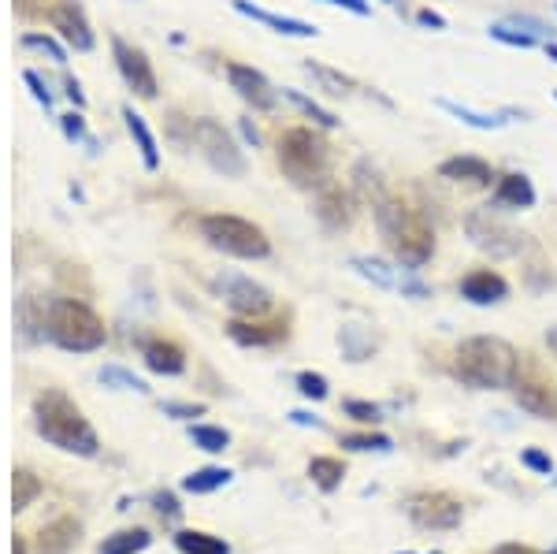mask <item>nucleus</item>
Wrapping results in <instances>:
<instances>
[{
  "instance_id": "obj_1",
  "label": "nucleus",
  "mask_w": 557,
  "mask_h": 554,
  "mask_svg": "<svg viewBox=\"0 0 557 554\" xmlns=\"http://www.w3.org/2000/svg\"><path fill=\"white\" fill-rule=\"evenodd\" d=\"M19 317H23L26 328H41L45 339H52V343L71 350V354L101 350L104 339H108L104 320L78 298H49V302L38 305V317H30L26 309H19Z\"/></svg>"
},
{
  "instance_id": "obj_2",
  "label": "nucleus",
  "mask_w": 557,
  "mask_h": 554,
  "mask_svg": "<svg viewBox=\"0 0 557 554\" xmlns=\"http://www.w3.org/2000/svg\"><path fill=\"white\" fill-rule=\"evenodd\" d=\"M376 227L387 242L390 257L405 268H424L435 257V231L424 220V212L413 209L402 198L376 201Z\"/></svg>"
},
{
  "instance_id": "obj_3",
  "label": "nucleus",
  "mask_w": 557,
  "mask_h": 554,
  "mask_svg": "<svg viewBox=\"0 0 557 554\" xmlns=\"http://www.w3.org/2000/svg\"><path fill=\"white\" fill-rule=\"evenodd\" d=\"M517 372V346L498 339V335H472L454 354V376L476 391H506V387H513Z\"/></svg>"
},
{
  "instance_id": "obj_4",
  "label": "nucleus",
  "mask_w": 557,
  "mask_h": 554,
  "mask_svg": "<svg viewBox=\"0 0 557 554\" xmlns=\"http://www.w3.org/2000/svg\"><path fill=\"white\" fill-rule=\"evenodd\" d=\"M34 428H38V436L45 443L67 450V454H78V458H93L101 450L97 432H93L90 421L82 417V409L64 391L38 395V402H34Z\"/></svg>"
},
{
  "instance_id": "obj_5",
  "label": "nucleus",
  "mask_w": 557,
  "mask_h": 554,
  "mask_svg": "<svg viewBox=\"0 0 557 554\" xmlns=\"http://www.w3.org/2000/svg\"><path fill=\"white\" fill-rule=\"evenodd\" d=\"M275 160H279V172L301 190H312V186L320 190L324 183H331L327 175H331L335 153H331V142L324 134L312 131V127H290V131L279 134Z\"/></svg>"
},
{
  "instance_id": "obj_6",
  "label": "nucleus",
  "mask_w": 557,
  "mask_h": 554,
  "mask_svg": "<svg viewBox=\"0 0 557 554\" xmlns=\"http://www.w3.org/2000/svg\"><path fill=\"white\" fill-rule=\"evenodd\" d=\"M201 238H205L212 250L242 257V261H264L272 253V242L260 231L253 220L246 216H231V212H208L201 216Z\"/></svg>"
},
{
  "instance_id": "obj_7",
  "label": "nucleus",
  "mask_w": 557,
  "mask_h": 554,
  "mask_svg": "<svg viewBox=\"0 0 557 554\" xmlns=\"http://www.w3.org/2000/svg\"><path fill=\"white\" fill-rule=\"evenodd\" d=\"M190 142L201 149V157H205L216 172L231 175V179H242V175H246V157H242V149H238V142L223 131L216 119H190Z\"/></svg>"
},
{
  "instance_id": "obj_8",
  "label": "nucleus",
  "mask_w": 557,
  "mask_h": 554,
  "mask_svg": "<svg viewBox=\"0 0 557 554\" xmlns=\"http://www.w3.org/2000/svg\"><path fill=\"white\" fill-rule=\"evenodd\" d=\"M353 272L368 283H376L383 291H394L402 294V298H431V287L424 279L416 276V268H405V264H390V261H379V257H353Z\"/></svg>"
},
{
  "instance_id": "obj_9",
  "label": "nucleus",
  "mask_w": 557,
  "mask_h": 554,
  "mask_svg": "<svg viewBox=\"0 0 557 554\" xmlns=\"http://www.w3.org/2000/svg\"><path fill=\"white\" fill-rule=\"evenodd\" d=\"M405 514L413 517L420 528H431V532H450V528L461 525L465 506H461V499L446 495V491H416V495L405 499Z\"/></svg>"
},
{
  "instance_id": "obj_10",
  "label": "nucleus",
  "mask_w": 557,
  "mask_h": 554,
  "mask_svg": "<svg viewBox=\"0 0 557 554\" xmlns=\"http://www.w3.org/2000/svg\"><path fill=\"white\" fill-rule=\"evenodd\" d=\"M212 287H216V294L227 302V309H234L238 317H264L275 302L272 291H268L264 283H257V279H249V276H238V272L216 276Z\"/></svg>"
},
{
  "instance_id": "obj_11",
  "label": "nucleus",
  "mask_w": 557,
  "mask_h": 554,
  "mask_svg": "<svg viewBox=\"0 0 557 554\" xmlns=\"http://www.w3.org/2000/svg\"><path fill=\"white\" fill-rule=\"evenodd\" d=\"M112 53H116V67L123 82H127L130 90L138 93V97H156V75H153V64H149V56L138 49V45H130L123 38H112Z\"/></svg>"
},
{
  "instance_id": "obj_12",
  "label": "nucleus",
  "mask_w": 557,
  "mask_h": 554,
  "mask_svg": "<svg viewBox=\"0 0 557 554\" xmlns=\"http://www.w3.org/2000/svg\"><path fill=\"white\" fill-rule=\"evenodd\" d=\"M465 231L480 250H491V253H498V257H509V253L524 250V235H517L513 227L494 224L487 212H472L465 220Z\"/></svg>"
},
{
  "instance_id": "obj_13",
  "label": "nucleus",
  "mask_w": 557,
  "mask_h": 554,
  "mask_svg": "<svg viewBox=\"0 0 557 554\" xmlns=\"http://www.w3.org/2000/svg\"><path fill=\"white\" fill-rule=\"evenodd\" d=\"M513 398H517V406L524 409V413H532V417H546V421H554L557 417V391L539 376V369L517 372V380H513Z\"/></svg>"
},
{
  "instance_id": "obj_14",
  "label": "nucleus",
  "mask_w": 557,
  "mask_h": 554,
  "mask_svg": "<svg viewBox=\"0 0 557 554\" xmlns=\"http://www.w3.org/2000/svg\"><path fill=\"white\" fill-rule=\"evenodd\" d=\"M49 27L67 41L75 45L78 53H90L93 49V30L86 12L78 8V0H52V12H49Z\"/></svg>"
},
{
  "instance_id": "obj_15",
  "label": "nucleus",
  "mask_w": 557,
  "mask_h": 554,
  "mask_svg": "<svg viewBox=\"0 0 557 554\" xmlns=\"http://www.w3.org/2000/svg\"><path fill=\"white\" fill-rule=\"evenodd\" d=\"M227 79H231V90H238V97L246 101V105H253L257 112H272L275 101H279V93H275V86L264 75H260L257 67L249 64H227Z\"/></svg>"
},
{
  "instance_id": "obj_16",
  "label": "nucleus",
  "mask_w": 557,
  "mask_h": 554,
  "mask_svg": "<svg viewBox=\"0 0 557 554\" xmlns=\"http://www.w3.org/2000/svg\"><path fill=\"white\" fill-rule=\"evenodd\" d=\"M227 335H231L238 346H279L286 343V320H264V317H234L227 324Z\"/></svg>"
},
{
  "instance_id": "obj_17",
  "label": "nucleus",
  "mask_w": 557,
  "mask_h": 554,
  "mask_svg": "<svg viewBox=\"0 0 557 554\" xmlns=\"http://www.w3.org/2000/svg\"><path fill=\"white\" fill-rule=\"evenodd\" d=\"M316 216H320V224H324L327 231H342V227H350V220H353L350 194H346L338 183H324L320 186V194H316Z\"/></svg>"
},
{
  "instance_id": "obj_18",
  "label": "nucleus",
  "mask_w": 557,
  "mask_h": 554,
  "mask_svg": "<svg viewBox=\"0 0 557 554\" xmlns=\"http://www.w3.org/2000/svg\"><path fill=\"white\" fill-rule=\"evenodd\" d=\"M509 294L506 276H498L494 268H476L461 279V298H468L472 305H498Z\"/></svg>"
},
{
  "instance_id": "obj_19",
  "label": "nucleus",
  "mask_w": 557,
  "mask_h": 554,
  "mask_svg": "<svg viewBox=\"0 0 557 554\" xmlns=\"http://www.w3.org/2000/svg\"><path fill=\"white\" fill-rule=\"evenodd\" d=\"M234 12L246 15V19H257V23H264V27H272L275 34H286V38H316L320 30L312 27V23H305V19H294V15H275V12H264V8H257V4H249V0H231Z\"/></svg>"
},
{
  "instance_id": "obj_20",
  "label": "nucleus",
  "mask_w": 557,
  "mask_h": 554,
  "mask_svg": "<svg viewBox=\"0 0 557 554\" xmlns=\"http://www.w3.org/2000/svg\"><path fill=\"white\" fill-rule=\"evenodd\" d=\"M439 175L450 183H468V186H491L494 168L483 157H450L439 164Z\"/></svg>"
},
{
  "instance_id": "obj_21",
  "label": "nucleus",
  "mask_w": 557,
  "mask_h": 554,
  "mask_svg": "<svg viewBox=\"0 0 557 554\" xmlns=\"http://www.w3.org/2000/svg\"><path fill=\"white\" fill-rule=\"evenodd\" d=\"M494 205L498 209H532L535 205V186L528 175H520V172H509L502 175L498 183H494Z\"/></svg>"
},
{
  "instance_id": "obj_22",
  "label": "nucleus",
  "mask_w": 557,
  "mask_h": 554,
  "mask_svg": "<svg viewBox=\"0 0 557 554\" xmlns=\"http://www.w3.org/2000/svg\"><path fill=\"white\" fill-rule=\"evenodd\" d=\"M142 357L145 365L153 372H160V376H179L186 369V354L175 343H168V339H149L142 346Z\"/></svg>"
},
{
  "instance_id": "obj_23",
  "label": "nucleus",
  "mask_w": 557,
  "mask_h": 554,
  "mask_svg": "<svg viewBox=\"0 0 557 554\" xmlns=\"http://www.w3.org/2000/svg\"><path fill=\"white\" fill-rule=\"evenodd\" d=\"M78 521L75 517H56L52 525L41 528L38 536V554H67L78 543Z\"/></svg>"
},
{
  "instance_id": "obj_24",
  "label": "nucleus",
  "mask_w": 557,
  "mask_h": 554,
  "mask_svg": "<svg viewBox=\"0 0 557 554\" xmlns=\"http://www.w3.org/2000/svg\"><path fill=\"white\" fill-rule=\"evenodd\" d=\"M123 119H127V131H130V138H134V146L142 153V164L149 172H156V168H160V149H156V138H153V131H149L145 116H138L134 108H123Z\"/></svg>"
},
{
  "instance_id": "obj_25",
  "label": "nucleus",
  "mask_w": 557,
  "mask_h": 554,
  "mask_svg": "<svg viewBox=\"0 0 557 554\" xmlns=\"http://www.w3.org/2000/svg\"><path fill=\"white\" fill-rule=\"evenodd\" d=\"M435 105H439L442 112H450L454 119H461V123H468V127H476V131H498V127H506V116H498V112H476V108L446 101V97L435 101Z\"/></svg>"
},
{
  "instance_id": "obj_26",
  "label": "nucleus",
  "mask_w": 557,
  "mask_h": 554,
  "mask_svg": "<svg viewBox=\"0 0 557 554\" xmlns=\"http://www.w3.org/2000/svg\"><path fill=\"white\" fill-rule=\"evenodd\" d=\"M175 547H179L182 554H231L227 540H220V536H208V532H197V528L175 532Z\"/></svg>"
},
{
  "instance_id": "obj_27",
  "label": "nucleus",
  "mask_w": 557,
  "mask_h": 554,
  "mask_svg": "<svg viewBox=\"0 0 557 554\" xmlns=\"http://www.w3.org/2000/svg\"><path fill=\"white\" fill-rule=\"evenodd\" d=\"M305 75H312V79L320 82V90L331 93V97H350L357 86H353V79H346L342 71H335V67L327 64H316V60H305Z\"/></svg>"
},
{
  "instance_id": "obj_28",
  "label": "nucleus",
  "mask_w": 557,
  "mask_h": 554,
  "mask_svg": "<svg viewBox=\"0 0 557 554\" xmlns=\"http://www.w3.org/2000/svg\"><path fill=\"white\" fill-rule=\"evenodd\" d=\"M149 543H153V536L145 528H123L116 536H108L97 554H142Z\"/></svg>"
},
{
  "instance_id": "obj_29",
  "label": "nucleus",
  "mask_w": 557,
  "mask_h": 554,
  "mask_svg": "<svg viewBox=\"0 0 557 554\" xmlns=\"http://www.w3.org/2000/svg\"><path fill=\"white\" fill-rule=\"evenodd\" d=\"M223 484H231V473L220 469V465H205V469H197L182 480V488L190 491V495H208V491H220Z\"/></svg>"
},
{
  "instance_id": "obj_30",
  "label": "nucleus",
  "mask_w": 557,
  "mask_h": 554,
  "mask_svg": "<svg viewBox=\"0 0 557 554\" xmlns=\"http://www.w3.org/2000/svg\"><path fill=\"white\" fill-rule=\"evenodd\" d=\"M283 97H286V101H290L294 108H298L301 116H309L312 123H316V127H327V131H335V127H338V116H335V112H327L324 105H316V101H312V97H305V93L283 90Z\"/></svg>"
},
{
  "instance_id": "obj_31",
  "label": "nucleus",
  "mask_w": 557,
  "mask_h": 554,
  "mask_svg": "<svg viewBox=\"0 0 557 554\" xmlns=\"http://www.w3.org/2000/svg\"><path fill=\"white\" fill-rule=\"evenodd\" d=\"M309 476L320 491H335L342 484V476H346V465L338 462V458H312Z\"/></svg>"
},
{
  "instance_id": "obj_32",
  "label": "nucleus",
  "mask_w": 557,
  "mask_h": 554,
  "mask_svg": "<svg viewBox=\"0 0 557 554\" xmlns=\"http://www.w3.org/2000/svg\"><path fill=\"white\" fill-rule=\"evenodd\" d=\"M41 495V480L30 469H15L12 473V506L15 510H26L30 502Z\"/></svg>"
},
{
  "instance_id": "obj_33",
  "label": "nucleus",
  "mask_w": 557,
  "mask_h": 554,
  "mask_svg": "<svg viewBox=\"0 0 557 554\" xmlns=\"http://www.w3.org/2000/svg\"><path fill=\"white\" fill-rule=\"evenodd\" d=\"M190 439H194V447L208 450V454H220L231 443V436L223 428H216V424H190Z\"/></svg>"
},
{
  "instance_id": "obj_34",
  "label": "nucleus",
  "mask_w": 557,
  "mask_h": 554,
  "mask_svg": "<svg viewBox=\"0 0 557 554\" xmlns=\"http://www.w3.org/2000/svg\"><path fill=\"white\" fill-rule=\"evenodd\" d=\"M491 38L502 41V45H513V49H532V45H539V38L528 34L524 27H517V23H494Z\"/></svg>"
},
{
  "instance_id": "obj_35",
  "label": "nucleus",
  "mask_w": 557,
  "mask_h": 554,
  "mask_svg": "<svg viewBox=\"0 0 557 554\" xmlns=\"http://www.w3.org/2000/svg\"><path fill=\"white\" fill-rule=\"evenodd\" d=\"M101 383H116V387H123V391H138V395H145L149 387H145V380H138L134 372L119 369V365H108V369H101Z\"/></svg>"
},
{
  "instance_id": "obj_36",
  "label": "nucleus",
  "mask_w": 557,
  "mask_h": 554,
  "mask_svg": "<svg viewBox=\"0 0 557 554\" xmlns=\"http://www.w3.org/2000/svg\"><path fill=\"white\" fill-rule=\"evenodd\" d=\"M298 391L312 402H320V398H327V380L320 372H298Z\"/></svg>"
},
{
  "instance_id": "obj_37",
  "label": "nucleus",
  "mask_w": 557,
  "mask_h": 554,
  "mask_svg": "<svg viewBox=\"0 0 557 554\" xmlns=\"http://www.w3.org/2000/svg\"><path fill=\"white\" fill-rule=\"evenodd\" d=\"M342 409L350 413L353 421H361V424H379V421H383V409L372 406V402H361V398H350V402H346Z\"/></svg>"
},
{
  "instance_id": "obj_38",
  "label": "nucleus",
  "mask_w": 557,
  "mask_h": 554,
  "mask_svg": "<svg viewBox=\"0 0 557 554\" xmlns=\"http://www.w3.org/2000/svg\"><path fill=\"white\" fill-rule=\"evenodd\" d=\"M23 45H26V49H41V53H49L56 64H67V53L60 49V45H56V41L49 38V34H26Z\"/></svg>"
},
{
  "instance_id": "obj_39",
  "label": "nucleus",
  "mask_w": 557,
  "mask_h": 554,
  "mask_svg": "<svg viewBox=\"0 0 557 554\" xmlns=\"http://www.w3.org/2000/svg\"><path fill=\"white\" fill-rule=\"evenodd\" d=\"M15 12L26 15V19H34V23H49L52 0H15Z\"/></svg>"
},
{
  "instance_id": "obj_40",
  "label": "nucleus",
  "mask_w": 557,
  "mask_h": 554,
  "mask_svg": "<svg viewBox=\"0 0 557 554\" xmlns=\"http://www.w3.org/2000/svg\"><path fill=\"white\" fill-rule=\"evenodd\" d=\"M342 447L350 450H390L387 436H364V432H353V436H342Z\"/></svg>"
},
{
  "instance_id": "obj_41",
  "label": "nucleus",
  "mask_w": 557,
  "mask_h": 554,
  "mask_svg": "<svg viewBox=\"0 0 557 554\" xmlns=\"http://www.w3.org/2000/svg\"><path fill=\"white\" fill-rule=\"evenodd\" d=\"M524 465L528 469H535V473H554V462H550V454H543V450H524Z\"/></svg>"
},
{
  "instance_id": "obj_42",
  "label": "nucleus",
  "mask_w": 557,
  "mask_h": 554,
  "mask_svg": "<svg viewBox=\"0 0 557 554\" xmlns=\"http://www.w3.org/2000/svg\"><path fill=\"white\" fill-rule=\"evenodd\" d=\"M23 79H26V86H30V90H34V97H38L41 105L49 108V105H52V93H49V86H45V82H41L38 75H34V71H26Z\"/></svg>"
},
{
  "instance_id": "obj_43",
  "label": "nucleus",
  "mask_w": 557,
  "mask_h": 554,
  "mask_svg": "<svg viewBox=\"0 0 557 554\" xmlns=\"http://www.w3.org/2000/svg\"><path fill=\"white\" fill-rule=\"evenodd\" d=\"M60 123H64V134H67V138H86V123H82V116H75V112H67V116H60Z\"/></svg>"
},
{
  "instance_id": "obj_44",
  "label": "nucleus",
  "mask_w": 557,
  "mask_h": 554,
  "mask_svg": "<svg viewBox=\"0 0 557 554\" xmlns=\"http://www.w3.org/2000/svg\"><path fill=\"white\" fill-rule=\"evenodd\" d=\"M156 510L164 517H179V502H175V495H168V491H160V495H153Z\"/></svg>"
},
{
  "instance_id": "obj_45",
  "label": "nucleus",
  "mask_w": 557,
  "mask_h": 554,
  "mask_svg": "<svg viewBox=\"0 0 557 554\" xmlns=\"http://www.w3.org/2000/svg\"><path fill=\"white\" fill-rule=\"evenodd\" d=\"M164 413H175V417H201V406H186V402H164Z\"/></svg>"
},
{
  "instance_id": "obj_46",
  "label": "nucleus",
  "mask_w": 557,
  "mask_h": 554,
  "mask_svg": "<svg viewBox=\"0 0 557 554\" xmlns=\"http://www.w3.org/2000/svg\"><path fill=\"white\" fill-rule=\"evenodd\" d=\"M324 4L346 8V12H353V15H368V0H324Z\"/></svg>"
},
{
  "instance_id": "obj_47",
  "label": "nucleus",
  "mask_w": 557,
  "mask_h": 554,
  "mask_svg": "<svg viewBox=\"0 0 557 554\" xmlns=\"http://www.w3.org/2000/svg\"><path fill=\"white\" fill-rule=\"evenodd\" d=\"M290 421L301 424V428H324V421H316L312 413H301V409H294V413H290Z\"/></svg>"
},
{
  "instance_id": "obj_48",
  "label": "nucleus",
  "mask_w": 557,
  "mask_h": 554,
  "mask_svg": "<svg viewBox=\"0 0 557 554\" xmlns=\"http://www.w3.org/2000/svg\"><path fill=\"white\" fill-rule=\"evenodd\" d=\"M420 23H424V27H446V19H442L439 12H431V8H424V12H420Z\"/></svg>"
},
{
  "instance_id": "obj_49",
  "label": "nucleus",
  "mask_w": 557,
  "mask_h": 554,
  "mask_svg": "<svg viewBox=\"0 0 557 554\" xmlns=\"http://www.w3.org/2000/svg\"><path fill=\"white\" fill-rule=\"evenodd\" d=\"M494 554H535L532 547H520V543H502Z\"/></svg>"
},
{
  "instance_id": "obj_50",
  "label": "nucleus",
  "mask_w": 557,
  "mask_h": 554,
  "mask_svg": "<svg viewBox=\"0 0 557 554\" xmlns=\"http://www.w3.org/2000/svg\"><path fill=\"white\" fill-rule=\"evenodd\" d=\"M67 93H71V101H75V105H86V97H82V90H78L75 79H67Z\"/></svg>"
},
{
  "instance_id": "obj_51",
  "label": "nucleus",
  "mask_w": 557,
  "mask_h": 554,
  "mask_svg": "<svg viewBox=\"0 0 557 554\" xmlns=\"http://www.w3.org/2000/svg\"><path fill=\"white\" fill-rule=\"evenodd\" d=\"M546 346H550V350H554V354H557V328L546 331Z\"/></svg>"
},
{
  "instance_id": "obj_52",
  "label": "nucleus",
  "mask_w": 557,
  "mask_h": 554,
  "mask_svg": "<svg viewBox=\"0 0 557 554\" xmlns=\"http://www.w3.org/2000/svg\"><path fill=\"white\" fill-rule=\"evenodd\" d=\"M543 49H546V56H550V60H557V41H546Z\"/></svg>"
},
{
  "instance_id": "obj_53",
  "label": "nucleus",
  "mask_w": 557,
  "mask_h": 554,
  "mask_svg": "<svg viewBox=\"0 0 557 554\" xmlns=\"http://www.w3.org/2000/svg\"><path fill=\"white\" fill-rule=\"evenodd\" d=\"M12 554H26V543L19 540V536H15V543H12Z\"/></svg>"
},
{
  "instance_id": "obj_54",
  "label": "nucleus",
  "mask_w": 557,
  "mask_h": 554,
  "mask_svg": "<svg viewBox=\"0 0 557 554\" xmlns=\"http://www.w3.org/2000/svg\"><path fill=\"white\" fill-rule=\"evenodd\" d=\"M387 4H394V0H387Z\"/></svg>"
},
{
  "instance_id": "obj_55",
  "label": "nucleus",
  "mask_w": 557,
  "mask_h": 554,
  "mask_svg": "<svg viewBox=\"0 0 557 554\" xmlns=\"http://www.w3.org/2000/svg\"><path fill=\"white\" fill-rule=\"evenodd\" d=\"M402 554H409V551H402Z\"/></svg>"
},
{
  "instance_id": "obj_56",
  "label": "nucleus",
  "mask_w": 557,
  "mask_h": 554,
  "mask_svg": "<svg viewBox=\"0 0 557 554\" xmlns=\"http://www.w3.org/2000/svg\"><path fill=\"white\" fill-rule=\"evenodd\" d=\"M550 554H557V551H550Z\"/></svg>"
}]
</instances>
